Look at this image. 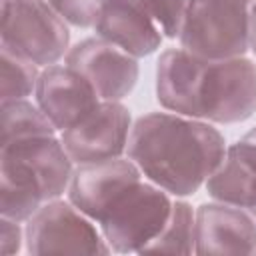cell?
<instances>
[{"label":"cell","instance_id":"21","mask_svg":"<svg viewBox=\"0 0 256 256\" xmlns=\"http://www.w3.org/2000/svg\"><path fill=\"white\" fill-rule=\"evenodd\" d=\"M0 224H2V254L4 256L18 254L22 246V232H20L18 222L2 216Z\"/></svg>","mask_w":256,"mask_h":256},{"label":"cell","instance_id":"14","mask_svg":"<svg viewBox=\"0 0 256 256\" xmlns=\"http://www.w3.org/2000/svg\"><path fill=\"white\" fill-rule=\"evenodd\" d=\"M206 60L172 48L162 52L156 66V98L170 112L198 118V86Z\"/></svg>","mask_w":256,"mask_h":256},{"label":"cell","instance_id":"22","mask_svg":"<svg viewBox=\"0 0 256 256\" xmlns=\"http://www.w3.org/2000/svg\"><path fill=\"white\" fill-rule=\"evenodd\" d=\"M248 46L256 54V0L252 2L248 12Z\"/></svg>","mask_w":256,"mask_h":256},{"label":"cell","instance_id":"12","mask_svg":"<svg viewBox=\"0 0 256 256\" xmlns=\"http://www.w3.org/2000/svg\"><path fill=\"white\" fill-rule=\"evenodd\" d=\"M196 254L256 252V220L232 204H202L194 226Z\"/></svg>","mask_w":256,"mask_h":256},{"label":"cell","instance_id":"19","mask_svg":"<svg viewBox=\"0 0 256 256\" xmlns=\"http://www.w3.org/2000/svg\"><path fill=\"white\" fill-rule=\"evenodd\" d=\"M48 4L72 26L90 28L96 24L104 0H48Z\"/></svg>","mask_w":256,"mask_h":256},{"label":"cell","instance_id":"3","mask_svg":"<svg viewBox=\"0 0 256 256\" xmlns=\"http://www.w3.org/2000/svg\"><path fill=\"white\" fill-rule=\"evenodd\" d=\"M248 4L240 0H188L180 44L202 60L244 56L248 46Z\"/></svg>","mask_w":256,"mask_h":256},{"label":"cell","instance_id":"16","mask_svg":"<svg viewBox=\"0 0 256 256\" xmlns=\"http://www.w3.org/2000/svg\"><path fill=\"white\" fill-rule=\"evenodd\" d=\"M196 218L188 202L176 200L172 202V212L162 228V232L146 244L140 254H192L196 236H194Z\"/></svg>","mask_w":256,"mask_h":256},{"label":"cell","instance_id":"7","mask_svg":"<svg viewBox=\"0 0 256 256\" xmlns=\"http://www.w3.org/2000/svg\"><path fill=\"white\" fill-rule=\"evenodd\" d=\"M26 252L42 254H110L106 238L72 202L48 200L26 224Z\"/></svg>","mask_w":256,"mask_h":256},{"label":"cell","instance_id":"8","mask_svg":"<svg viewBox=\"0 0 256 256\" xmlns=\"http://www.w3.org/2000/svg\"><path fill=\"white\" fill-rule=\"evenodd\" d=\"M130 112L124 104L104 100L84 120L62 132V144L76 164L118 158L128 146Z\"/></svg>","mask_w":256,"mask_h":256},{"label":"cell","instance_id":"6","mask_svg":"<svg viewBox=\"0 0 256 256\" xmlns=\"http://www.w3.org/2000/svg\"><path fill=\"white\" fill-rule=\"evenodd\" d=\"M256 112V64L244 56L206 60L198 86V118L244 122Z\"/></svg>","mask_w":256,"mask_h":256},{"label":"cell","instance_id":"11","mask_svg":"<svg viewBox=\"0 0 256 256\" xmlns=\"http://www.w3.org/2000/svg\"><path fill=\"white\" fill-rule=\"evenodd\" d=\"M134 182H140V168L132 160L110 158L78 164L70 178L68 198L82 214L98 222L106 206Z\"/></svg>","mask_w":256,"mask_h":256},{"label":"cell","instance_id":"15","mask_svg":"<svg viewBox=\"0 0 256 256\" xmlns=\"http://www.w3.org/2000/svg\"><path fill=\"white\" fill-rule=\"evenodd\" d=\"M206 190L216 202L248 208L256 218V148L244 140L226 148L222 164L206 180Z\"/></svg>","mask_w":256,"mask_h":256},{"label":"cell","instance_id":"23","mask_svg":"<svg viewBox=\"0 0 256 256\" xmlns=\"http://www.w3.org/2000/svg\"><path fill=\"white\" fill-rule=\"evenodd\" d=\"M244 140H246V142H250V144H254V146H256V128H252V130H250V132H248V134H246V136H244Z\"/></svg>","mask_w":256,"mask_h":256},{"label":"cell","instance_id":"2","mask_svg":"<svg viewBox=\"0 0 256 256\" xmlns=\"http://www.w3.org/2000/svg\"><path fill=\"white\" fill-rule=\"evenodd\" d=\"M72 178V160L54 134H30L0 144V212L28 220L42 202L64 194Z\"/></svg>","mask_w":256,"mask_h":256},{"label":"cell","instance_id":"18","mask_svg":"<svg viewBox=\"0 0 256 256\" xmlns=\"http://www.w3.org/2000/svg\"><path fill=\"white\" fill-rule=\"evenodd\" d=\"M54 124L48 116L26 100L2 104V142L30 134H54Z\"/></svg>","mask_w":256,"mask_h":256},{"label":"cell","instance_id":"17","mask_svg":"<svg viewBox=\"0 0 256 256\" xmlns=\"http://www.w3.org/2000/svg\"><path fill=\"white\" fill-rule=\"evenodd\" d=\"M38 64L20 56L18 52L2 46V86H0V102L24 100L36 90L38 82Z\"/></svg>","mask_w":256,"mask_h":256},{"label":"cell","instance_id":"13","mask_svg":"<svg viewBox=\"0 0 256 256\" xmlns=\"http://www.w3.org/2000/svg\"><path fill=\"white\" fill-rule=\"evenodd\" d=\"M94 28L98 38L134 58L150 56L162 42V34L142 0H104Z\"/></svg>","mask_w":256,"mask_h":256},{"label":"cell","instance_id":"4","mask_svg":"<svg viewBox=\"0 0 256 256\" xmlns=\"http://www.w3.org/2000/svg\"><path fill=\"white\" fill-rule=\"evenodd\" d=\"M172 202L160 186L134 182L122 190L98 218L102 236L118 254L138 252L166 226Z\"/></svg>","mask_w":256,"mask_h":256},{"label":"cell","instance_id":"20","mask_svg":"<svg viewBox=\"0 0 256 256\" xmlns=\"http://www.w3.org/2000/svg\"><path fill=\"white\" fill-rule=\"evenodd\" d=\"M142 4L168 38H176L180 34L188 0H142Z\"/></svg>","mask_w":256,"mask_h":256},{"label":"cell","instance_id":"24","mask_svg":"<svg viewBox=\"0 0 256 256\" xmlns=\"http://www.w3.org/2000/svg\"><path fill=\"white\" fill-rule=\"evenodd\" d=\"M240 2H244V4H250V2H254V0H240Z\"/></svg>","mask_w":256,"mask_h":256},{"label":"cell","instance_id":"5","mask_svg":"<svg viewBox=\"0 0 256 256\" xmlns=\"http://www.w3.org/2000/svg\"><path fill=\"white\" fill-rule=\"evenodd\" d=\"M66 20L46 0H2V46L38 66H52L68 54Z\"/></svg>","mask_w":256,"mask_h":256},{"label":"cell","instance_id":"1","mask_svg":"<svg viewBox=\"0 0 256 256\" xmlns=\"http://www.w3.org/2000/svg\"><path fill=\"white\" fill-rule=\"evenodd\" d=\"M126 150L150 182L174 196H192L222 164L226 140L206 122L150 112L134 122Z\"/></svg>","mask_w":256,"mask_h":256},{"label":"cell","instance_id":"10","mask_svg":"<svg viewBox=\"0 0 256 256\" xmlns=\"http://www.w3.org/2000/svg\"><path fill=\"white\" fill-rule=\"evenodd\" d=\"M38 108L56 130H68L98 108L100 96L94 86L70 66H48L36 82Z\"/></svg>","mask_w":256,"mask_h":256},{"label":"cell","instance_id":"9","mask_svg":"<svg viewBox=\"0 0 256 256\" xmlns=\"http://www.w3.org/2000/svg\"><path fill=\"white\" fill-rule=\"evenodd\" d=\"M66 66L82 74L102 100L120 102L138 80V62L102 38H86L66 54Z\"/></svg>","mask_w":256,"mask_h":256}]
</instances>
